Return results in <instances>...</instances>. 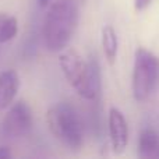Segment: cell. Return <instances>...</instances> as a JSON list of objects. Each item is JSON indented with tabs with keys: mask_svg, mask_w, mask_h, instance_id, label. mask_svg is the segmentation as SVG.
Masks as SVG:
<instances>
[{
	"mask_svg": "<svg viewBox=\"0 0 159 159\" xmlns=\"http://www.w3.org/2000/svg\"><path fill=\"white\" fill-rule=\"evenodd\" d=\"M11 149L8 148V147H6V145H2L0 147V159H8V158H11Z\"/></svg>",
	"mask_w": 159,
	"mask_h": 159,
	"instance_id": "obj_12",
	"label": "cell"
},
{
	"mask_svg": "<svg viewBox=\"0 0 159 159\" xmlns=\"http://www.w3.org/2000/svg\"><path fill=\"white\" fill-rule=\"evenodd\" d=\"M6 18V14L4 13H0V27H2V22H3V20Z\"/></svg>",
	"mask_w": 159,
	"mask_h": 159,
	"instance_id": "obj_14",
	"label": "cell"
},
{
	"mask_svg": "<svg viewBox=\"0 0 159 159\" xmlns=\"http://www.w3.org/2000/svg\"><path fill=\"white\" fill-rule=\"evenodd\" d=\"M151 2L152 0H134V7L137 11H143L148 7Z\"/></svg>",
	"mask_w": 159,
	"mask_h": 159,
	"instance_id": "obj_11",
	"label": "cell"
},
{
	"mask_svg": "<svg viewBox=\"0 0 159 159\" xmlns=\"http://www.w3.org/2000/svg\"><path fill=\"white\" fill-rule=\"evenodd\" d=\"M59 64L67 82L87 101H95L101 92V69L95 57L85 61L74 49H64L59 56Z\"/></svg>",
	"mask_w": 159,
	"mask_h": 159,
	"instance_id": "obj_1",
	"label": "cell"
},
{
	"mask_svg": "<svg viewBox=\"0 0 159 159\" xmlns=\"http://www.w3.org/2000/svg\"><path fill=\"white\" fill-rule=\"evenodd\" d=\"M17 31H18L17 18L13 16H6V18L2 22V27H0V43L10 42L17 35Z\"/></svg>",
	"mask_w": 159,
	"mask_h": 159,
	"instance_id": "obj_10",
	"label": "cell"
},
{
	"mask_svg": "<svg viewBox=\"0 0 159 159\" xmlns=\"http://www.w3.org/2000/svg\"><path fill=\"white\" fill-rule=\"evenodd\" d=\"M110 143L115 154H121L129 144V126L124 115L117 107H110L107 116Z\"/></svg>",
	"mask_w": 159,
	"mask_h": 159,
	"instance_id": "obj_6",
	"label": "cell"
},
{
	"mask_svg": "<svg viewBox=\"0 0 159 159\" xmlns=\"http://www.w3.org/2000/svg\"><path fill=\"white\" fill-rule=\"evenodd\" d=\"M117 35L116 31L112 25H105L102 30V48H103V53L106 60L110 64L116 61V56H117Z\"/></svg>",
	"mask_w": 159,
	"mask_h": 159,
	"instance_id": "obj_9",
	"label": "cell"
},
{
	"mask_svg": "<svg viewBox=\"0 0 159 159\" xmlns=\"http://www.w3.org/2000/svg\"><path fill=\"white\" fill-rule=\"evenodd\" d=\"M159 82V59L152 52L138 48L134 55L133 95L135 101L144 102L154 93Z\"/></svg>",
	"mask_w": 159,
	"mask_h": 159,
	"instance_id": "obj_4",
	"label": "cell"
},
{
	"mask_svg": "<svg viewBox=\"0 0 159 159\" xmlns=\"http://www.w3.org/2000/svg\"><path fill=\"white\" fill-rule=\"evenodd\" d=\"M32 112L27 102L18 101L11 105L10 110L6 113L2 121V133L3 137L8 138H21L30 134L32 129Z\"/></svg>",
	"mask_w": 159,
	"mask_h": 159,
	"instance_id": "obj_5",
	"label": "cell"
},
{
	"mask_svg": "<svg viewBox=\"0 0 159 159\" xmlns=\"http://www.w3.org/2000/svg\"><path fill=\"white\" fill-rule=\"evenodd\" d=\"M78 25V7L73 0H59L48 10L42 27L43 43L49 52H61L70 43Z\"/></svg>",
	"mask_w": 159,
	"mask_h": 159,
	"instance_id": "obj_2",
	"label": "cell"
},
{
	"mask_svg": "<svg viewBox=\"0 0 159 159\" xmlns=\"http://www.w3.org/2000/svg\"><path fill=\"white\" fill-rule=\"evenodd\" d=\"M48 129L64 147L78 151L84 144V129L77 110L67 102H59L46 112Z\"/></svg>",
	"mask_w": 159,
	"mask_h": 159,
	"instance_id": "obj_3",
	"label": "cell"
},
{
	"mask_svg": "<svg viewBox=\"0 0 159 159\" xmlns=\"http://www.w3.org/2000/svg\"><path fill=\"white\" fill-rule=\"evenodd\" d=\"M138 157L144 159L159 158V134L154 129H143L138 137Z\"/></svg>",
	"mask_w": 159,
	"mask_h": 159,
	"instance_id": "obj_8",
	"label": "cell"
},
{
	"mask_svg": "<svg viewBox=\"0 0 159 159\" xmlns=\"http://www.w3.org/2000/svg\"><path fill=\"white\" fill-rule=\"evenodd\" d=\"M20 88V78L16 70H4L0 73V109H6L13 103Z\"/></svg>",
	"mask_w": 159,
	"mask_h": 159,
	"instance_id": "obj_7",
	"label": "cell"
},
{
	"mask_svg": "<svg viewBox=\"0 0 159 159\" xmlns=\"http://www.w3.org/2000/svg\"><path fill=\"white\" fill-rule=\"evenodd\" d=\"M49 2L50 0H39V6H41V7H45V6H48Z\"/></svg>",
	"mask_w": 159,
	"mask_h": 159,
	"instance_id": "obj_13",
	"label": "cell"
}]
</instances>
